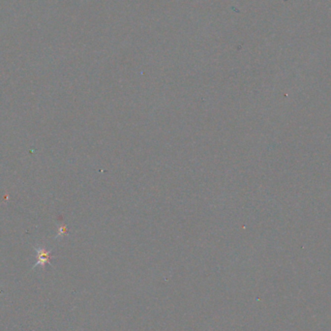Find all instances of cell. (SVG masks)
Returning a JSON list of instances; mask_svg holds the SVG:
<instances>
[{"mask_svg": "<svg viewBox=\"0 0 331 331\" xmlns=\"http://www.w3.org/2000/svg\"><path fill=\"white\" fill-rule=\"evenodd\" d=\"M36 253H37V256H36L37 261H36L34 268H37V267L44 268L46 265L50 264L51 252L47 251L46 249L38 248L36 249Z\"/></svg>", "mask_w": 331, "mask_h": 331, "instance_id": "6da1fadb", "label": "cell"}]
</instances>
